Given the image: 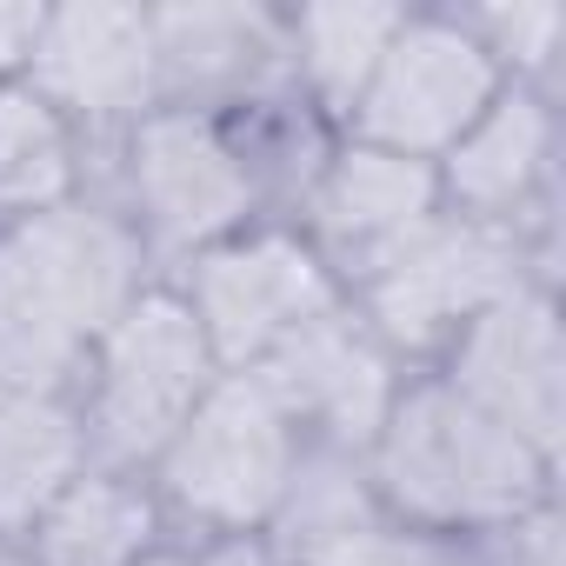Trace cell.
Instances as JSON below:
<instances>
[{"label":"cell","instance_id":"cell-1","mask_svg":"<svg viewBox=\"0 0 566 566\" xmlns=\"http://www.w3.org/2000/svg\"><path fill=\"white\" fill-rule=\"evenodd\" d=\"M147 287V247L101 200L0 227V394L67 400L94 340Z\"/></svg>","mask_w":566,"mask_h":566},{"label":"cell","instance_id":"cell-2","mask_svg":"<svg viewBox=\"0 0 566 566\" xmlns=\"http://www.w3.org/2000/svg\"><path fill=\"white\" fill-rule=\"evenodd\" d=\"M374 493L413 533H493L513 513L553 500V467L486 420L447 380H407L380 440L367 447Z\"/></svg>","mask_w":566,"mask_h":566},{"label":"cell","instance_id":"cell-3","mask_svg":"<svg viewBox=\"0 0 566 566\" xmlns=\"http://www.w3.org/2000/svg\"><path fill=\"white\" fill-rule=\"evenodd\" d=\"M213 380H220V360L193 307L174 287H140L134 307L94 340L81 367L87 400L74 413L87 427V453H101L114 473L154 467Z\"/></svg>","mask_w":566,"mask_h":566},{"label":"cell","instance_id":"cell-4","mask_svg":"<svg viewBox=\"0 0 566 566\" xmlns=\"http://www.w3.org/2000/svg\"><path fill=\"white\" fill-rule=\"evenodd\" d=\"M533 280H546L539 240L467 220V213H440L394 260H380L360 280L354 314L394 354H433V347H453L486 307H500L506 294L533 287Z\"/></svg>","mask_w":566,"mask_h":566},{"label":"cell","instance_id":"cell-5","mask_svg":"<svg viewBox=\"0 0 566 566\" xmlns=\"http://www.w3.org/2000/svg\"><path fill=\"white\" fill-rule=\"evenodd\" d=\"M294 460H301V433L273 407V394L253 374H220L154 467L174 513L227 539H247L253 526L273 520Z\"/></svg>","mask_w":566,"mask_h":566},{"label":"cell","instance_id":"cell-6","mask_svg":"<svg viewBox=\"0 0 566 566\" xmlns=\"http://www.w3.org/2000/svg\"><path fill=\"white\" fill-rule=\"evenodd\" d=\"M120 187V220L140 233V247L160 253H207L233 240L260 193L240 147L200 107H154L140 127H127Z\"/></svg>","mask_w":566,"mask_h":566},{"label":"cell","instance_id":"cell-7","mask_svg":"<svg viewBox=\"0 0 566 566\" xmlns=\"http://www.w3.org/2000/svg\"><path fill=\"white\" fill-rule=\"evenodd\" d=\"M180 301L193 307L220 374H247L287 334L340 307V273L314 253V240L260 227V233H233L193 253Z\"/></svg>","mask_w":566,"mask_h":566},{"label":"cell","instance_id":"cell-8","mask_svg":"<svg viewBox=\"0 0 566 566\" xmlns=\"http://www.w3.org/2000/svg\"><path fill=\"white\" fill-rule=\"evenodd\" d=\"M506 74L493 67V54L480 48V34L467 21L447 14H420L400 21V34L387 41L354 127L367 147L407 154V160H440L493 101H500Z\"/></svg>","mask_w":566,"mask_h":566},{"label":"cell","instance_id":"cell-9","mask_svg":"<svg viewBox=\"0 0 566 566\" xmlns=\"http://www.w3.org/2000/svg\"><path fill=\"white\" fill-rule=\"evenodd\" d=\"M273 407L287 413V427L301 433V447H327V453H360L380 440L394 400H400V367L394 347L340 301L334 314L307 321L301 334H287L260 367H247Z\"/></svg>","mask_w":566,"mask_h":566},{"label":"cell","instance_id":"cell-10","mask_svg":"<svg viewBox=\"0 0 566 566\" xmlns=\"http://www.w3.org/2000/svg\"><path fill=\"white\" fill-rule=\"evenodd\" d=\"M559 321H553V287L506 294L500 307H486L447 360V387L467 394L486 420H500L513 440H526L546 467L559 460V427H566V374H559Z\"/></svg>","mask_w":566,"mask_h":566},{"label":"cell","instance_id":"cell-11","mask_svg":"<svg viewBox=\"0 0 566 566\" xmlns=\"http://www.w3.org/2000/svg\"><path fill=\"white\" fill-rule=\"evenodd\" d=\"M28 87L67 127H140L160 101L154 14L140 8H61L41 21Z\"/></svg>","mask_w":566,"mask_h":566},{"label":"cell","instance_id":"cell-12","mask_svg":"<svg viewBox=\"0 0 566 566\" xmlns=\"http://www.w3.org/2000/svg\"><path fill=\"white\" fill-rule=\"evenodd\" d=\"M307 207H314V233H307L314 253L334 273H354V280H367L427 220L447 213L433 160H407V154H387V147H367V140L340 147L314 174Z\"/></svg>","mask_w":566,"mask_h":566},{"label":"cell","instance_id":"cell-13","mask_svg":"<svg viewBox=\"0 0 566 566\" xmlns=\"http://www.w3.org/2000/svg\"><path fill=\"white\" fill-rule=\"evenodd\" d=\"M433 174H440V200H453V213L526 233V220L539 213V193L553 180V107H546V94L539 87H500V101L433 160Z\"/></svg>","mask_w":566,"mask_h":566},{"label":"cell","instance_id":"cell-14","mask_svg":"<svg viewBox=\"0 0 566 566\" xmlns=\"http://www.w3.org/2000/svg\"><path fill=\"white\" fill-rule=\"evenodd\" d=\"M154 61H160V94L187 101L260 94V81L287 61V34L260 8H160Z\"/></svg>","mask_w":566,"mask_h":566},{"label":"cell","instance_id":"cell-15","mask_svg":"<svg viewBox=\"0 0 566 566\" xmlns=\"http://www.w3.org/2000/svg\"><path fill=\"white\" fill-rule=\"evenodd\" d=\"M160 539V513L154 500L114 473V467H87L34 526H28V566H140Z\"/></svg>","mask_w":566,"mask_h":566},{"label":"cell","instance_id":"cell-16","mask_svg":"<svg viewBox=\"0 0 566 566\" xmlns=\"http://www.w3.org/2000/svg\"><path fill=\"white\" fill-rule=\"evenodd\" d=\"M87 473V427L74 400L0 394V539H28V526Z\"/></svg>","mask_w":566,"mask_h":566},{"label":"cell","instance_id":"cell-17","mask_svg":"<svg viewBox=\"0 0 566 566\" xmlns=\"http://www.w3.org/2000/svg\"><path fill=\"white\" fill-rule=\"evenodd\" d=\"M61 200H74V127L28 81H0V213L28 220Z\"/></svg>","mask_w":566,"mask_h":566},{"label":"cell","instance_id":"cell-18","mask_svg":"<svg viewBox=\"0 0 566 566\" xmlns=\"http://www.w3.org/2000/svg\"><path fill=\"white\" fill-rule=\"evenodd\" d=\"M400 21L407 14H394V8H307L287 28V48H294L287 61L327 114H354L387 41L400 34Z\"/></svg>","mask_w":566,"mask_h":566},{"label":"cell","instance_id":"cell-19","mask_svg":"<svg viewBox=\"0 0 566 566\" xmlns=\"http://www.w3.org/2000/svg\"><path fill=\"white\" fill-rule=\"evenodd\" d=\"M427 546H433V539L413 533L407 520L374 513V520H354V526H340V533H327V539L287 553L280 566H420Z\"/></svg>","mask_w":566,"mask_h":566},{"label":"cell","instance_id":"cell-20","mask_svg":"<svg viewBox=\"0 0 566 566\" xmlns=\"http://www.w3.org/2000/svg\"><path fill=\"white\" fill-rule=\"evenodd\" d=\"M473 34H480V48L493 54V67L506 74H546L553 67V48H559V28H566V14L553 8V0H526V8H493V14H480V21H467Z\"/></svg>","mask_w":566,"mask_h":566},{"label":"cell","instance_id":"cell-21","mask_svg":"<svg viewBox=\"0 0 566 566\" xmlns=\"http://www.w3.org/2000/svg\"><path fill=\"white\" fill-rule=\"evenodd\" d=\"M473 566H559V513L553 500L513 513L506 526L480 533V559Z\"/></svg>","mask_w":566,"mask_h":566},{"label":"cell","instance_id":"cell-22","mask_svg":"<svg viewBox=\"0 0 566 566\" xmlns=\"http://www.w3.org/2000/svg\"><path fill=\"white\" fill-rule=\"evenodd\" d=\"M41 21H48V8H0V81L28 74L34 41H41Z\"/></svg>","mask_w":566,"mask_h":566},{"label":"cell","instance_id":"cell-23","mask_svg":"<svg viewBox=\"0 0 566 566\" xmlns=\"http://www.w3.org/2000/svg\"><path fill=\"white\" fill-rule=\"evenodd\" d=\"M193 566H280V559L266 546H253V539H220V546L193 553Z\"/></svg>","mask_w":566,"mask_h":566},{"label":"cell","instance_id":"cell-24","mask_svg":"<svg viewBox=\"0 0 566 566\" xmlns=\"http://www.w3.org/2000/svg\"><path fill=\"white\" fill-rule=\"evenodd\" d=\"M420 566H473V559H460V553H453V546H440V539H433V546H427V559H420Z\"/></svg>","mask_w":566,"mask_h":566},{"label":"cell","instance_id":"cell-25","mask_svg":"<svg viewBox=\"0 0 566 566\" xmlns=\"http://www.w3.org/2000/svg\"><path fill=\"white\" fill-rule=\"evenodd\" d=\"M140 566H193V553H167V546H154Z\"/></svg>","mask_w":566,"mask_h":566},{"label":"cell","instance_id":"cell-26","mask_svg":"<svg viewBox=\"0 0 566 566\" xmlns=\"http://www.w3.org/2000/svg\"><path fill=\"white\" fill-rule=\"evenodd\" d=\"M0 566H28V553H21L14 539H0Z\"/></svg>","mask_w":566,"mask_h":566}]
</instances>
